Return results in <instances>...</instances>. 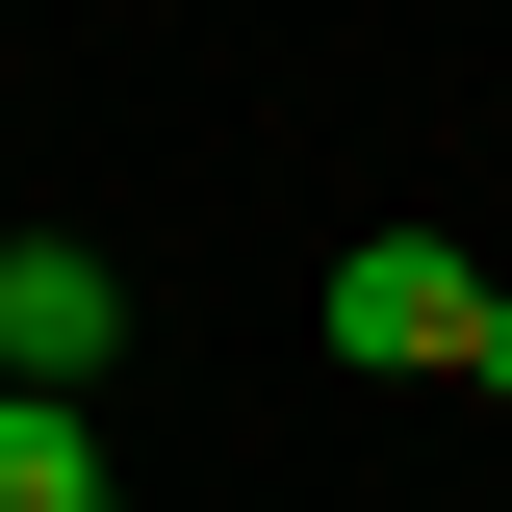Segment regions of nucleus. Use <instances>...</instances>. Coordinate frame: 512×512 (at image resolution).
<instances>
[{
    "label": "nucleus",
    "mask_w": 512,
    "mask_h": 512,
    "mask_svg": "<svg viewBox=\"0 0 512 512\" xmlns=\"http://www.w3.org/2000/svg\"><path fill=\"white\" fill-rule=\"evenodd\" d=\"M461 333H487V282H461L436 231H359L333 256V359H461Z\"/></svg>",
    "instance_id": "1"
},
{
    "label": "nucleus",
    "mask_w": 512,
    "mask_h": 512,
    "mask_svg": "<svg viewBox=\"0 0 512 512\" xmlns=\"http://www.w3.org/2000/svg\"><path fill=\"white\" fill-rule=\"evenodd\" d=\"M103 333H128V282H103L77 231H26V256H0V384H103Z\"/></svg>",
    "instance_id": "2"
},
{
    "label": "nucleus",
    "mask_w": 512,
    "mask_h": 512,
    "mask_svg": "<svg viewBox=\"0 0 512 512\" xmlns=\"http://www.w3.org/2000/svg\"><path fill=\"white\" fill-rule=\"evenodd\" d=\"M0 512H128V461H103L77 384H0Z\"/></svg>",
    "instance_id": "3"
},
{
    "label": "nucleus",
    "mask_w": 512,
    "mask_h": 512,
    "mask_svg": "<svg viewBox=\"0 0 512 512\" xmlns=\"http://www.w3.org/2000/svg\"><path fill=\"white\" fill-rule=\"evenodd\" d=\"M461 384H512V282H487V333H461Z\"/></svg>",
    "instance_id": "4"
}]
</instances>
